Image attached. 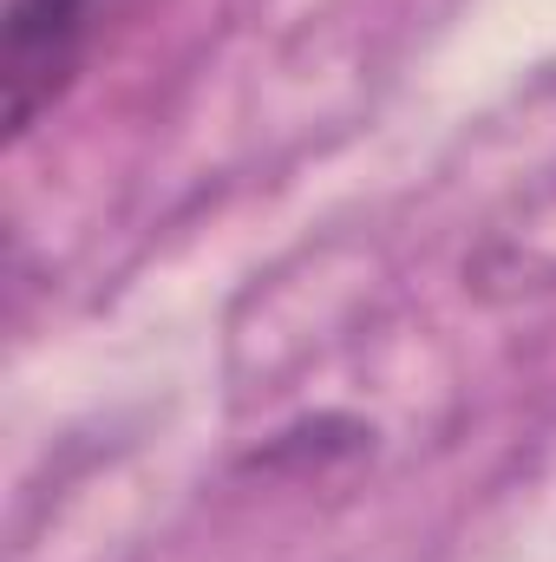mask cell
I'll use <instances>...</instances> for the list:
<instances>
[{
	"label": "cell",
	"instance_id": "6da1fadb",
	"mask_svg": "<svg viewBox=\"0 0 556 562\" xmlns=\"http://www.w3.org/2000/svg\"><path fill=\"white\" fill-rule=\"evenodd\" d=\"M92 0H7L0 20V125L26 138L40 112H53L86 59Z\"/></svg>",
	"mask_w": 556,
	"mask_h": 562
}]
</instances>
